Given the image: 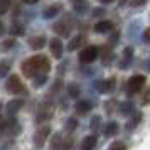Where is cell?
Instances as JSON below:
<instances>
[{
    "label": "cell",
    "instance_id": "1",
    "mask_svg": "<svg viewBox=\"0 0 150 150\" xmlns=\"http://www.w3.org/2000/svg\"><path fill=\"white\" fill-rule=\"evenodd\" d=\"M143 84H145V76L143 74H135L132 76L127 83V93L130 96L132 95H137V93H140L143 89Z\"/></svg>",
    "mask_w": 150,
    "mask_h": 150
},
{
    "label": "cell",
    "instance_id": "2",
    "mask_svg": "<svg viewBox=\"0 0 150 150\" xmlns=\"http://www.w3.org/2000/svg\"><path fill=\"white\" fill-rule=\"evenodd\" d=\"M5 89H7L10 95H19V93H25V88H24V83L21 81L19 76H8L7 83H5Z\"/></svg>",
    "mask_w": 150,
    "mask_h": 150
},
{
    "label": "cell",
    "instance_id": "3",
    "mask_svg": "<svg viewBox=\"0 0 150 150\" xmlns=\"http://www.w3.org/2000/svg\"><path fill=\"white\" fill-rule=\"evenodd\" d=\"M98 59V46H86L79 52V62L81 64H91Z\"/></svg>",
    "mask_w": 150,
    "mask_h": 150
},
{
    "label": "cell",
    "instance_id": "4",
    "mask_svg": "<svg viewBox=\"0 0 150 150\" xmlns=\"http://www.w3.org/2000/svg\"><path fill=\"white\" fill-rule=\"evenodd\" d=\"M32 59V62H34L35 69H37V73H46L47 74L49 71H51V62H49V59L46 57V56H34V57H30Z\"/></svg>",
    "mask_w": 150,
    "mask_h": 150
},
{
    "label": "cell",
    "instance_id": "5",
    "mask_svg": "<svg viewBox=\"0 0 150 150\" xmlns=\"http://www.w3.org/2000/svg\"><path fill=\"white\" fill-rule=\"evenodd\" d=\"M116 79L115 78H110V79H101V81H96L95 83V88L98 93H110L115 89Z\"/></svg>",
    "mask_w": 150,
    "mask_h": 150
},
{
    "label": "cell",
    "instance_id": "6",
    "mask_svg": "<svg viewBox=\"0 0 150 150\" xmlns=\"http://www.w3.org/2000/svg\"><path fill=\"white\" fill-rule=\"evenodd\" d=\"M52 105L51 103H46V105H42L41 110H39V115H37V123H44L46 120H51L52 118Z\"/></svg>",
    "mask_w": 150,
    "mask_h": 150
},
{
    "label": "cell",
    "instance_id": "7",
    "mask_svg": "<svg viewBox=\"0 0 150 150\" xmlns=\"http://www.w3.org/2000/svg\"><path fill=\"white\" fill-rule=\"evenodd\" d=\"M49 133H51V127H41V128L37 130V133H35L34 140H35V147H42L44 145V142H46V138L49 137Z\"/></svg>",
    "mask_w": 150,
    "mask_h": 150
},
{
    "label": "cell",
    "instance_id": "8",
    "mask_svg": "<svg viewBox=\"0 0 150 150\" xmlns=\"http://www.w3.org/2000/svg\"><path fill=\"white\" fill-rule=\"evenodd\" d=\"M95 32H98V34H108V32H111L113 30V24L110 21H100L95 24Z\"/></svg>",
    "mask_w": 150,
    "mask_h": 150
},
{
    "label": "cell",
    "instance_id": "9",
    "mask_svg": "<svg viewBox=\"0 0 150 150\" xmlns=\"http://www.w3.org/2000/svg\"><path fill=\"white\" fill-rule=\"evenodd\" d=\"M49 47H51V52H52V56H54L56 59H61L62 56V42L61 39H52V41L49 42Z\"/></svg>",
    "mask_w": 150,
    "mask_h": 150
},
{
    "label": "cell",
    "instance_id": "10",
    "mask_svg": "<svg viewBox=\"0 0 150 150\" xmlns=\"http://www.w3.org/2000/svg\"><path fill=\"white\" fill-rule=\"evenodd\" d=\"M24 106V100H12V101L7 103V106H5V110H7V115L14 116L15 113H19V110Z\"/></svg>",
    "mask_w": 150,
    "mask_h": 150
},
{
    "label": "cell",
    "instance_id": "11",
    "mask_svg": "<svg viewBox=\"0 0 150 150\" xmlns=\"http://www.w3.org/2000/svg\"><path fill=\"white\" fill-rule=\"evenodd\" d=\"M91 108H93V105H91L88 100H79V101H76V105H74L76 113H79V115H86V113H89Z\"/></svg>",
    "mask_w": 150,
    "mask_h": 150
},
{
    "label": "cell",
    "instance_id": "12",
    "mask_svg": "<svg viewBox=\"0 0 150 150\" xmlns=\"http://www.w3.org/2000/svg\"><path fill=\"white\" fill-rule=\"evenodd\" d=\"M22 73H24L25 78H32L34 74H37V69H35L32 59H27V61L22 62Z\"/></svg>",
    "mask_w": 150,
    "mask_h": 150
},
{
    "label": "cell",
    "instance_id": "13",
    "mask_svg": "<svg viewBox=\"0 0 150 150\" xmlns=\"http://www.w3.org/2000/svg\"><path fill=\"white\" fill-rule=\"evenodd\" d=\"M98 54L103 57V62H105V64H110V62H111V59L115 57L111 46H105V47H101V49L98 47Z\"/></svg>",
    "mask_w": 150,
    "mask_h": 150
},
{
    "label": "cell",
    "instance_id": "14",
    "mask_svg": "<svg viewBox=\"0 0 150 150\" xmlns=\"http://www.w3.org/2000/svg\"><path fill=\"white\" fill-rule=\"evenodd\" d=\"M86 44V39L83 37V35H74L68 44V51H76V49H79L81 46Z\"/></svg>",
    "mask_w": 150,
    "mask_h": 150
},
{
    "label": "cell",
    "instance_id": "15",
    "mask_svg": "<svg viewBox=\"0 0 150 150\" xmlns=\"http://www.w3.org/2000/svg\"><path fill=\"white\" fill-rule=\"evenodd\" d=\"M59 12H61V5L59 4H52V5H49L44 10V19H54Z\"/></svg>",
    "mask_w": 150,
    "mask_h": 150
},
{
    "label": "cell",
    "instance_id": "16",
    "mask_svg": "<svg viewBox=\"0 0 150 150\" xmlns=\"http://www.w3.org/2000/svg\"><path fill=\"white\" fill-rule=\"evenodd\" d=\"M132 59H133V49L132 47H125V51H123V61L120 62V68L125 69L127 66H130Z\"/></svg>",
    "mask_w": 150,
    "mask_h": 150
},
{
    "label": "cell",
    "instance_id": "17",
    "mask_svg": "<svg viewBox=\"0 0 150 150\" xmlns=\"http://www.w3.org/2000/svg\"><path fill=\"white\" fill-rule=\"evenodd\" d=\"M29 46L32 49H41L46 46V37H42V35H34V37H30L29 39Z\"/></svg>",
    "mask_w": 150,
    "mask_h": 150
},
{
    "label": "cell",
    "instance_id": "18",
    "mask_svg": "<svg viewBox=\"0 0 150 150\" xmlns=\"http://www.w3.org/2000/svg\"><path fill=\"white\" fill-rule=\"evenodd\" d=\"M133 111H135V105L132 101H125V103H122L120 105V113L122 115H133Z\"/></svg>",
    "mask_w": 150,
    "mask_h": 150
},
{
    "label": "cell",
    "instance_id": "19",
    "mask_svg": "<svg viewBox=\"0 0 150 150\" xmlns=\"http://www.w3.org/2000/svg\"><path fill=\"white\" fill-rule=\"evenodd\" d=\"M96 142H98V138H96L95 135H89V137H86V138H83L81 149H83V150H89V149H93V147L96 145Z\"/></svg>",
    "mask_w": 150,
    "mask_h": 150
},
{
    "label": "cell",
    "instance_id": "20",
    "mask_svg": "<svg viewBox=\"0 0 150 150\" xmlns=\"http://www.w3.org/2000/svg\"><path fill=\"white\" fill-rule=\"evenodd\" d=\"M32 79H34L35 88H41V86H44L46 81H47V74H46V73H37V74L32 76Z\"/></svg>",
    "mask_w": 150,
    "mask_h": 150
},
{
    "label": "cell",
    "instance_id": "21",
    "mask_svg": "<svg viewBox=\"0 0 150 150\" xmlns=\"http://www.w3.org/2000/svg\"><path fill=\"white\" fill-rule=\"evenodd\" d=\"M118 130H120V125L116 122H110L108 125H106V128H105V135L106 137H113L118 133Z\"/></svg>",
    "mask_w": 150,
    "mask_h": 150
},
{
    "label": "cell",
    "instance_id": "22",
    "mask_svg": "<svg viewBox=\"0 0 150 150\" xmlns=\"http://www.w3.org/2000/svg\"><path fill=\"white\" fill-rule=\"evenodd\" d=\"M54 30L57 32V34H61L62 37H69V32H71V29H69L66 24H62V22L56 24V25H54Z\"/></svg>",
    "mask_w": 150,
    "mask_h": 150
},
{
    "label": "cell",
    "instance_id": "23",
    "mask_svg": "<svg viewBox=\"0 0 150 150\" xmlns=\"http://www.w3.org/2000/svg\"><path fill=\"white\" fill-rule=\"evenodd\" d=\"M89 127H91V130L93 132H100L101 130V127H103V120H101V116H93L91 118V123H89Z\"/></svg>",
    "mask_w": 150,
    "mask_h": 150
},
{
    "label": "cell",
    "instance_id": "24",
    "mask_svg": "<svg viewBox=\"0 0 150 150\" xmlns=\"http://www.w3.org/2000/svg\"><path fill=\"white\" fill-rule=\"evenodd\" d=\"M79 93H81V89H79V86H78L76 83L68 84V95L71 96V98H78V96H79Z\"/></svg>",
    "mask_w": 150,
    "mask_h": 150
},
{
    "label": "cell",
    "instance_id": "25",
    "mask_svg": "<svg viewBox=\"0 0 150 150\" xmlns=\"http://www.w3.org/2000/svg\"><path fill=\"white\" fill-rule=\"evenodd\" d=\"M78 128V120L76 118H68L66 120V132H74V130Z\"/></svg>",
    "mask_w": 150,
    "mask_h": 150
},
{
    "label": "cell",
    "instance_id": "26",
    "mask_svg": "<svg viewBox=\"0 0 150 150\" xmlns=\"http://www.w3.org/2000/svg\"><path fill=\"white\" fill-rule=\"evenodd\" d=\"M10 34L12 35H24L25 34V29H24V25H17V24H14V25L10 27Z\"/></svg>",
    "mask_w": 150,
    "mask_h": 150
},
{
    "label": "cell",
    "instance_id": "27",
    "mask_svg": "<svg viewBox=\"0 0 150 150\" xmlns=\"http://www.w3.org/2000/svg\"><path fill=\"white\" fill-rule=\"evenodd\" d=\"M14 46H15L14 39H7V41H4L0 44V51H8V49H12Z\"/></svg>",
    "mask_w": 150,
    "mask_h": 150
},
{
    "label": "cell",
    "instance_id": "28",
    "mask_svg": "<svg viewBox=\"0 0 150 150\" xmlns=\"http://www.w3.org/2000/svg\"><path fill=\"white\" fill-rule=\"evenodd\" d=\"M62 145V137L59 133H56L52 137V142H51V149H57V147H61Z\"/></svg>",
    "mask_w": 150,
    "mask_h": 150
},
{
    "label": "cell",
    "instance_id": "29",
    "mask_svg": "<svg viewBox=\"0 0 150 150\" xmlns=\"http://www.w3.org/2000/svg\"><path fill=\"white\" fill-rule=\"evenodd\" d=\"M10 8V0H0V15H4Z\"/></svg>",
    "mask_w": 150,
    "mask_h": 150
},
{
    "label": "cell",
    "instance_id": "30",
    "mask_svg": "<svg viewBox=\"0 0 150 150\" xmlns=\"http://www.w3.org/2000/svg\"><path fill=\"white\" fill-rule=\"evenodd\" d=\"M8 71H10V64H8V62H2V64H0V78L7 76Z\"/></svg>",
    "mask_w": 150,
    "mask_h": 150
},
{
    "label": "cell",
    "instance_id": "31",
    "mask_svg": "<svg viewBox=\"0 0 150 150\" xmlns=\"http://www.w3.org/2000/svg\"><path fill=\"white\" fill-rule=\"evenodd\" d=\"M86 7H88V4H84V0H81V2H76V5H74V8L79 12V14H83V12L86 10Z\"/></svg>",
    "mask_w": 150,
    "mask_h": 150
},
{
    "label": "cell",
    "instance_id": "32",
    "mask_svg": "<svg viewBox=\"0 0 150 150\" xmlns=\"http://www.w3.org/2000/svg\"><path fill=\"white\" fill-rule=\"evenodd\" d=\"M110 149H111V150H125V149H127V145L122 143V142H113L111 145H110Z\"/></svg>",
    "mask_w": 150,
    "mask_h": 150
},
{
    "label": "cell",
    "instance_id": "33",
    "mask_svg": "<svg viewBox=\"0 0 150 150\" xmlns=\"http://www.w3.org/2000/svg\"><path fill=\"white\" fill-rule=\"evenodd\" d=\"M145 2H147V0H133V2H132V5H133V7H142Z\"/></svg>",
    "mask_w": 150,
    "mask_h": 150
},
{
    "label": "cell",
    "instance_id": "34",
    "mask_svg": "<svg viewBox=\"0 0 150 150\" xmlns=\"http://www.w3.org/2000/svg\"><path fill=\"white\" fill-rule=\"evenodd\" d=\"M149 39H150V30L149 29H145V30H143V41L149 42Z\"/></svg>",
    "mask_w": 150,
    "mask_h": 150
},
{
    "label": "cell",
    "instance_id": "35",
    "mask_svg": "<svg viewBox=\"0 0 150 150\" xmlns=\"http://www.w3.org/2000/svg\"><path fill=\"white\" fill-rule=\"evenodd\" d=\"M142 103H143V105H147V103H149V91H147V93L143 95V100H142Z\"/></svg>",
    "mask_w": 150,
    "mask_h": 150
},
{
    "label": "cell",
    "instance_id": "36",
    "mask_svg": "<svg viewBox=\"0 0 150 150\" xmlns=\"http://www.w3.org/2000/svg\"><path fill=\"white\" fill-rule=\"evenodd\" d=\"M37 2H39V0H24V4H27V5H34Z\"/></svg>",
    "mask_w": 150,
    "mask_h": 150
},
{
    "label": "cell",
    "instance_id": "37",
    "mask_svg": "<svg viewBox=\"0 0 150 150\" xmlns=\"http://www.w3.org/2000/svg\"><path fill=\"white\" fill-rule=\"evenodd\" d=\"M105 14V10H103V8H96L95 10V15H103Z\"/></svg>",
    "mask_w": 150,
    "mask_h": 150
},
{
    "label": "cell",
    "instance_id": "38",
    "mask_svg": "<svg viewBox=\"0 0 150 150\" xmlns=\"http://www.w3.org/2000/svg\"><path fill=\"white\" fill-rule=\"evenodd\" d=\"M98 2H101V4H111L113 0H98Z\"/></svg>",
    "mask_w": 150,
    "mask_h": 150
},
{
    "label": "cell",
    "instance_id": "39",
    "mask_svg": "<svg viewBox=\"0 0 150 150\" xmlns=\"http://www.w3.org/2000/svg\"><path fill=\"white\" fill-rule=\"evenodd\" d=\"M4 34V25H2V24H0V35Z\"/></svg>",
    "mask_w": 150,
    "mask_h": 150
},
{
    "label": "cell",
    "instance_id": "40",
    "mask_svg": "<svg viewBox=\"0 0 150 150\" xmlns=\"http://www.w3.org/2000/svg\"><path fill=\"white\" fill-rule=\"evenodd\" d=\"M125 2H127V0H122V5H125Z\"/></svg>",
    "mask_w": 150,
    "mask_h": 150
},
{
    "label": "cell",
    "instance_id": "41",
    "mask_svg": "<svg viewBox=\"0 0 150 150\" xmlns=\"http://www.w3.org/2000/svg\"><path fill=\"white\" fill-rule=\"evenodd\" d=\"M73 2H81V0H73Z\"/></svg>",
    "mask_w": 150,
    "mask_h": 150
},
{
    "label": "cell",
    "instance_id": "42",
    "mask_svg": "<svg viewBox=\"0 0 150 150\" xmlns=\"http://www.w3.org/2000/svg\"><path fill=\"white\" fill-rule=\"evenodd\" d=\"M0 110H2V103H0Z\"/></svg>",
    "mask_w": 150,
    "mask_h": 150
}]
</instances>
